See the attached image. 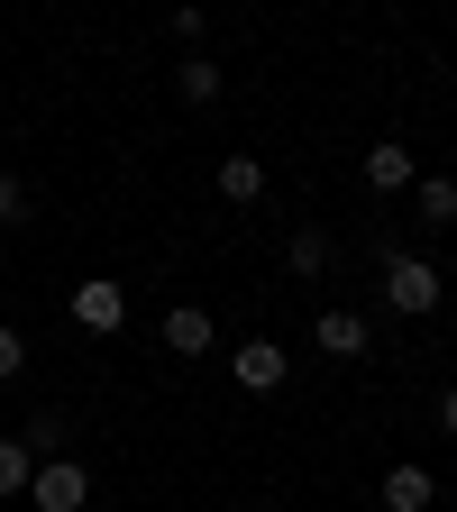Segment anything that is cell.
<instances>
[{"instance_id":"1","label":"cell","mask_w":457,"mask_h":512,"mask_svg":"<svg viewBox=\"0 0 457 512\" xmlns=\"http://www.w3.org/2000/svg\"><path fill=\"white\" fill-rule=\"evenodd\" d=\"M384 302H394L403 320H430L439 311V266L430 256H384Z\"/></svg>"},{"instance_id":"11","label":"cell","mask_w":457,"mask_h":512,"mask_svg":"<svg viewBox=\"0 0 457 512\" xmlns=\"http://www.w3.org/2000/svg\"><path fill=\"white\" fill-rule=\"evenodd\" d=\"M284 266H293L302 284H320V275H330V238H320V229H293V247H284Z\"/></svg>"},{"instance_id":"13","label":"cell","mask_w":457,"mask_h":512,"mask_svg":"<svg viewBox=\"0 0 457 512\" xmlns=\"http://www.w3.org/2000/svg\"><path fill=\"white\" fill-rule=\"evenodd\" d=\"M412 211H421V220H457V183H448V174H421V183H412Z\"/></svg>"},{"instance_id":"15","label":"cell","mask_w":457,"mask_h":512,"mask_svg":"<svg viewBox=\"0 0 457 512\" xmlns=\"http://www.w3.org/2000/svg\"><path fill=\"white\" fill-rule=\"evenodd\" d=\"M19 366H28V339H19V330H10V320H0V384H10V375H19Z\"/></svg>"},{"instance_id":"2","label":"cell","mask_w":457,"mask_h":512,"mask_svg":"<svg viewBox=\"0 0 457 512\" xmlns=\"http://www.w3.org/2000/svg\"><path fill=\"white\" fill-rule=\"evenodd\" d=\"M28 503H37V512H83V503H92V467H83V458H37Z\"/></svg>"},{"instance_id":"16","label":"cell","mask_w":457,"mask_h":512,"mask_svg":"<svg viewBox=\"0 0 457 512\" xmlns=\"http://www.w3.org/2000/svg\"><path fill=\"white\" fill-rule=\"evenodd\" d=\"M19 211H28V192H19V174H0V229H19Z\"/></svg>"},{"instance_id":"3","label":"cell","mask_w":457,"mask_h":512,"mask_svg":"<svg viewBox=\"0 0 457 512\" xmlns=\"http://www.w3.org/2000/svg\"><path fill=\"white\" fill-rule=\"evenodd\" d=\"M229 375L247 384V394H275V384L293 375V357H284L275 339H238V357H229Z\"/></svg>"},{"instance_id":"17","label":"cell","mask_w":457,"mask_h":512,"mask_svg":"<svg viewBox=\"0 0 457 512\" xmlns=\"http://www.w3.org/2000/svg\"><path fill=\"white\" fill-rule=\"evenodd\" d=\"M439 430L457 439V384H448V394H439Z\"/></svg>"},{"instance_id":"9","label":"cell","mask_w":457,"mask_h":512,"mask_svg":"<svg viewBox=\"0 0 457 512\" xmlns=\"http://www.w3.org/2000/svg\"><path fill=\"white\" fill-rule=\"evenodd\" d=\"M174 92H183L192 110H211V101H220V64H211V55H183V64H174Z\"/></svg>"},{"instance_id":"10","label":"cell","mask_w":457,"mask_h":512,"mask_svg":"<svg viewBox=\"0 0 457 512\" xmlns=\"http://www.w3.org/2000/svg\"><path fill=\"white\" fill-rule=\"evenodd\" d=\"M256 192H266V165H256V156H220V202H256Z\"/></svg>"},{"instance_id":"14","label":"cell","mask_w":457,"mask_h":512,"mask_svg":"<svg viewBox=\"0 0 457 512\" xmlns=\"http://www.w3.org/2000/svg\"><path fill=\"white\" fill-rule=\"evenodd\" d=\"M19 439L37 448V458H64V439H74V421H64V412H37V421H28Z\"/></svg>"},{"instance_id":"12","label":"cell","mask_w":457,"mask_h":512,"mask_svg":"<svg viewBox=\"0 0 457 512\" xmlns=\"http://www.w3.org/2000/svg\"><path fill=\"white\" fill-rule=\"evenodd\" d=\"M28 476H37V448H28V439H0V503L28 494Z\"/></svg>"},{"instance_id":"7","label":"cell","mask_w":457,"mask_h":512,"mask_svg":"<svg viewBox=\"0 0 457 512\" xmlns=\"http://www.w3.org/2000/svg\"><path fill=\"white\" fill-rule=\"evenodd\" d=\"M320 357H366V311H320Z\"/></svg>"},{"instance_id":"5","label":"cell","mask_w":457,"mask_h":512,"mask_svg":"<svg viewBox=\"0 0 457 512\" xmlns=\"http://www.w3.org/2000/svg\"><path fill=\"white\" fill-rule=\"evenodd\" d=\"M211 339H220V330H211L202 302H174V311H165V348H174V357H211Z\"/></svg>"},{"instance_id":"4","label":"cell","mask_w":457,"mask_h":512,"mask_svg":"<svg viewBox=\"0 0 457 512\" xmlns=\"http://www.w3.org/2000/svg\"><path fill=\"white\" fill-rule=\"evenodd\" d=\"M74 320H83L92 339H110L119 320H128V293H119L110 275H92V284H74Z\"/></svg>"},{"instance_id":"6","label":"cell","mask_w":457,"mask_h":512,"mask_svg":"<svg viewBox=\"0 0 457 512\" xmlns=\"http://www.w3.org/2000/svg\"><path fill=\"white\" fill-rule=\"evenodd\" d=\"M430 503H439L430 467H384V512H430Z\"/></svg>"},{"instance_id":"8","label":"cell","mask_w":457,"mask_h":512,"mask_svg":"<svg viewBox=\"0 0 457 512\" xmlns=\"http://www.w3.org/2000/svg\"><path fill=\"white\" fill-rule=\"evenodd\" d=\"M412 147H366V192H412Z\"/></svg>"}]
</instances>
